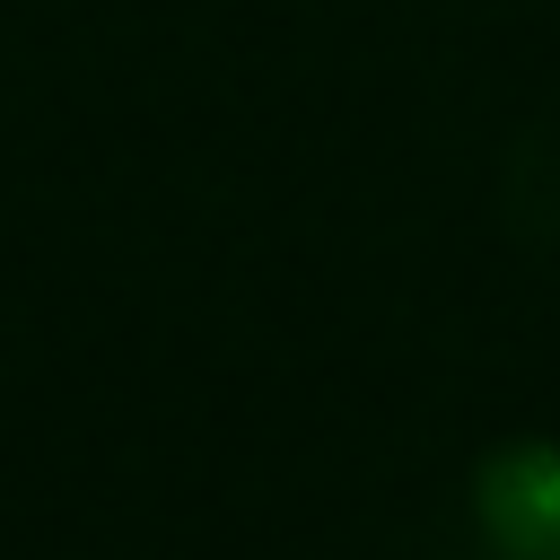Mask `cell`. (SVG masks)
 I'll use <instances>...</instances> for the list:
<instances>
[{"mask_svg": "<svg viewBox=\"0 0 560 560\" xmlns=\"http://www.w3.org/2000/svg\"><path fill=\"white\" fill-rule=\"evenodd\" d=\"M472 516L499 560H560V446H499L472 481Z\"/></svg>", "mask_w": 560, "mask_h": 560, "instance_id": "6da1fadb", "label": "cell"}]
</instances>
